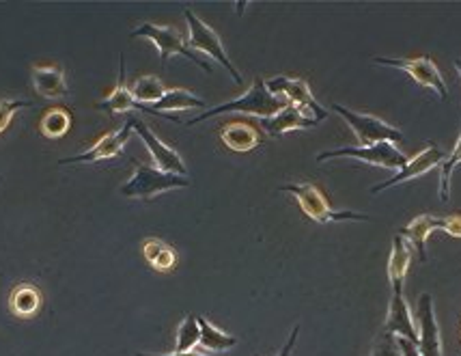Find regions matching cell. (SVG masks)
<instances>
[{
  "label": "cell",
  "instance_id": "83f0119b",
  "mask_svg": "<svg viewBox=\"0 0 461 356\" xmlns=\"http://www.w3.org/2000/svg\"><path fill=\"white\" fill-rule=\"evenodd\" d=\"M459 164H461V134L453 153L442 162L440 167V199L442 201H448V196H451V178H453V171L459 167Z\"/></svg>",
  "mask_w": 461,
  "mask_h": 356
},
{
  "label": "cell",
  "instance_id": "2e32d148",
  "mask_svg": "<svg viewBox=\"0 0 461 356\" xmlns=\"http://www.w3.org/2000/svg\"><path fill=\"white\" fill-rule=\"evenodd\" d=\"M32 87L46 100H57V97H65L69 93L63 68H59V65H35L32 68Z\"/></svg>",
  "mask_w": 461,
  "mask_h": 356
},
{
  "label": "cell",
  "instance_id": "7402d4cb",
  "mask_svg": "<svg viewBox=\"0 0 461 356\" xmlns=\"http://www.w3.org/2000/svg\"><path fill=\"white\" fill-rule=\"evenodd\" d=\"M205 102L201 97H196L194 93L188 89H167V93L162 96L160 102L153 104L151 114H164V113H177V111H190V108H203ZM167 117V114H164ZM173 122H179L177 117H168Z\"/></svg>",
  "mask_w": 461,
  "mask_h": 356
},
{
  "label": "cell",
  "instance_id": "7a4b0ae2",
  "mask_svg": "<svg viewBox=\"0 0 461 356\" xmlns=\"http://www.w3.org/2000/svg\"><path fill=\"white\" fill-rule=\"evenodd\" d=\"M278 190H281V193L294 195L295 201H298V205L302 207V212H304L311 221H315L320 224L343 223V221H362V223L371 221L369 214H358V212H349V210H332L328 196L312 184H283Z\"/></svg>",
  "mask_w": 461,
  "mask_h": 356
},
{
  "label": "cell",
  "instance_id": "ba28073f",
  "mask_svg": "<svg viewBox=\"0 0 461 356\" xmlns=\"http://www.w3.org/2000/svg\"><path fill=\"white\" fill-rule=\"evenodd\" d=\"M266 87H267V91L272 93V96L285 97V100H287L291 106L300 108V111L304 113L306 117L315 119V122L321 123L323 119L328 117L326 108H321L320 104H317L315 97H312V93L309 89V85H306V80L287 78V76H276V78L266 80Z\"/></svg>",
  "mask_w": 461,
  "mask_h": 356
},
{
  "label": "cell",
  "instance_id": "d6986e66",
  "mask_svg": "<svg viewBox=\"0 0 461 356\" xmlns=\"http://www.w3.org/2000/svg\"><path fill=\"white\" fill-rule=\"evenodd\" d=\"M43 305V296L40 288L32 283H20L11 289L9 294V311L15 317H22V320H29V317L40 314Z\"/></svg>",
  "mask_w": 461,
  "mask_h": 356
},
{
  "label": "cell",
  "instance_id": "ffe728a7",
  "mask_svg": "<svg viewBox=\"0 0 461 356\" xmlns=\"http://www.w3.org/2000/svg\"><path fill=\"white\" fill-rule=\"evenodd\" d=\"M438 224H440V216L420 214V216H416L408 227H403L402 232H399V235H402L405 242L414 246L420 261H427V240H429V235L436 232Z\"/></svg>",
  "mask_w": 461,
  "mask_h": 356
},
{
  "label": "cell",
  "instance_id": "cb8c5ba5",
  "mask_svg": "<svg viewBox=\"0 0 461 356\" xmlns=\"http://www.w3.org/2000/svg\"><path fill=\"white\" fill-rule=\"evenodd\" d=\"M196 320H199L201 328V346L205 350H210V352H227V350L238 346V339L213 326L207 317H196Z\"/></svg>",
  "mask_w": 461,
  "mask_h": 356
},
{
  "label": "cell",
  "instance_id": "d6a6232c",
  "mask_svg": "<svg viewBox=\"0 0 461 356\" xmlns=\"http://www.w3.org/2000/svg\"><path fill=\"white\" fill-rule=\"evenodd\" d=\"M397 342H399V348H402L403 356H420L419 348H416L414 342H410V339H405V337H397Z\"/></svg>",
  "mask_w": 461,
  "mask_h": 356
},
{
  "label": "cell",
  "instance_id": "e575fe53",
  "mask_svg": "<svg viewBox=\"0 0 461 356\" xmlns=\"http://www.w3.org/2000/svg\"><path fill=\"white\" fill-rule=\"evenodd\" d=\"M455 68H457V71H459V78H461V59H457V61H455Z\"/></svg>",
  "mask_w": 461,
  "mask_h": 356
},
{
  "label": "cell",
  "instance_id": "9c48e42d",
  "mask_svg": "<svg viewBox=\"0 0 461 356\" xmlns=\"http://www.w3.org/2000/svg\"><path fill=\"white\" fill-rule=\"evenodd\" d=\"M373 63L402 69L416 80V85L436 91L442 100H447L448 97L447 82H444L440 69L436 68V63H433V59H429V57H416V59H382V57H377V59H373Z\"/></svg>",
  "mask_w": 461,
  "mask_h": 356
},
{
  "label": "cell",
  "instance_id": "44dd1931",
  "mask_svg": "<svg viewBox=\"0 0 461 356\" xmlns=\"http://www.w3.org/2000/svg\"><path fill=\"white\" fill-rule=\"evenodd\" d=\"M411 261L410 244L402 235H394L393 253L388 257V281H391L393 294H403V283L408 277V268Z\"/></svg>",
  "mask_w": 461,
  "mask_h": 356
},
{
  "label": "cell",
  "instance_id": "8fae6325",
  "mask_svg": "<svg viewBox=\"0 0 461 356\" xmlns=\"http://www.w3.org/2000/svg\"><path fill=\"white\" fill-rule=\"evenodd\" d=\"M444 160H447V153H444L438 145L429 142L425 150H422L420 153H416L411 160L405 162L402 167V171H397L394 178L386 179V182L380 184V186H373L371 193L377 195V193H382V190L393 188V186H397V184H403V182H410V179H414V178H420V175L429 173L431 169L442 167Z\"/></svg>",
  "mask_w": 461,
  "mask_h": 356
},
{
  "label": "cell",
  "instance_id": "5bb4252c",
  "mask_svg": "<svg viewBox=\"0 0 461 356\" xmlns=\"http://www.w3.org/2000/svg\"><path fill=\"white\" fill-rule=\"evenodd\" d=\"M100 111H106V113H113V114H123V113H130V111H140V113H149L151 114V108L149 106H142L134 100V96H131L128 82H125V61H123V54H121V71H119V82L117 87L111 91V96L106 97L104 102H97L95 104Z\"/></svg>",
  "mask_w": 461,
  "mask_h": 356
},
{
  "label": "cell",
  "instance_id": "4fadbf2b",
  "mask_svg": "<svg viewBox=\"0 0 461 356\" xmlns=\"http://www.w3.org/2000/svg\"><path fill=\"white\" fill-rule=\"evenodd\" d=\"M131 130H134V125H131V119H128L123 128L117 130V132L104 136V139L97 141L89 151L80 153V156H74V158H63V160H59V164H85V162H100V160H108V158H117L123 153V147L125 142L130 141Z\"/></svg>",
  "mask_w": 461,
  "mask_h": 356
},
{
  "label": "cell",
  "instance_id": "603a6c76",
  "mask_svg": "<svg viewBox=\"0 0 461 356\" xmlns=\"http://www.w3.org/2000/svg\"><path fill=\"white\" fill-rule=\"evenodd\" d=\"M142 255H145L149 266L156 268L158 272H168L177 266V253H175L173 246L162 242V240H145V244H142Z\"/></svg>",
  "mask_w": 461,
  "mask_h": 356
},
{
  "label": "cell",
  "instance_id": "5b68a950",
  "mask_svg": "<svg viewBox=\"0 0 461 356\" xmlns=\"http://www.w3.org/2000/svg\"><path fill=\"white\" fill-rule=\"evenodd\" d=\"M184 18H185V22H188V32H190L188 46H190V50L203 52V54H207V57L216 59V61L229 71L230 78L238 82V85H241V74L238 69H235V65L230 63L229 54H227V50H224L221 37H218V32L213 31L212 26H207L205 22H203L199 15L194 14V11L185 9Z\"/></svg>",
  "mask_w": 461,
  "mask_h": 356
},
{
  "label": "cell",
  "instance_id": "30bf717a",
  "mask_svg": "<svg viewBox=\"0 0 461 356\" xmlns=\"http://www.w3.org/2000/svg\"><path fill=\"white\" fill-rule=\"evenodd\" d=\"M416 331H419L416 348H419L420 356H442L440 326L436 320L431 294H422L419 305H416Z\"/></svg>",
  "mask_w": 461,
  "mask_h": 356
},
{
  "label": "cell",
  "instance_id": "484cf974",
  "mask_svg": "<svg viewBox=\"0 0 461 356\" xmlns=\"http://www.w3.org/2000/svg\"><path fill=\"white\" fill-rule=\"evenodd\" d=\"M130 91L131 96H134V100L142 104V106H153V104L160 102L164 93H167L164 82L158 78V76H140V78L134 80Z\"/></svg>",
  "mask_w": 461,
  "mask_h": 356
},
{
  "label": "cell",
  "instance_id": "1f68e13d",
  "mask_svg": "<svg viewBox=\"0 0 461 356\" xmlns=\"http://www.w3.org/2000/svg\"><path fill=\"white\" fill-rule=\"evenodd\" d=\"M298 335H300V324H295L294 331H291L289 339H287V343H285L283 350H281V354H278V356H291V354H294V348H295V342H298ZM255 356H259V354H255Z\"/></svg>",
  "mask_w": 461,
  "mask_h": 356
},
{
  "label": "cell",
  "instance_id": "9a60e30c",
  "mask_svg": "<svg viewBox=\"0 0 461 356\" xmlns=\"http://www.w3.org/2000/svg\"><path fill=\"white\" fill-rule=\"evenodd\" d=\"M384 331L393 333L397 337H405L410 342L416 343L419 339V331H416V322L411 320L408 300L403 298V294H393L391 298V306H388V315H386V326Z\"/></svg>",
  "mask_w": 461,
  "mask_h": 356
},
{
  "label": "cell",
  "instance_id": "52a82bcc",
  "mask_svg": "<svg viewBox=\"0 0 461 356\" xmlns=\"http://www.w3.org/2000/svg\"><path fill=\"white\" fill-rule=\"evenodd\" d=\"M332 158H354V160L373 164V167L393 169V171H402V167L408 162L402 150H397L394 142H375V145L366 147H341V150L323 151L317 156V162L332 160Z\"/></svg>",
  "mask_w": 461,
  "mask_h": 356
},
{
  "label": "cell",
  "instance_id": "7c38bea8",
  "mask_svg": "<svg viewBox=\"0 0 461 356\" xmlns=\"http://www.w3.org/2000/svg\"><path fill=\"white\" fill-rule=\"evenodd\" d=\"M131 125H134L136 134L140 136L145 147L149 150L153 162H156V169H160L164 173H173L185 178V164L181 160V156L173 147H168L167 142H162L156 134L151 132V128L147 123H142L140 119H131Z\"/></svg>",
  "mask_w": 461,
  "mask_h": 356
},
{
  "label": "cell",
  "instance_id": "3957f363",
  "mask_svg": "<svg viewBox=\"0 0 461 356\" xmlns=\"http://www.w3.org/2000/svg\"><path fill=\"white\" fill-rule=\"evenodd\" d=\"M136 173L121 186V195L131 196V199H153L156 195L168 193V190L177 188H188L190 179L181 178V175L164 173L160 169L149 167V164H142L134 160Z\"/></svg>",
  "mask_w": 461,
  "mask_h": 356
},
{
  "label": "cell",
  "instance_id": "ac0fdd59",
  "mask_svg": "<svg viewBox=\"0 0 461 356\" xmlns=\"http://www.w3.org/2000/svg\"><path fill=\"white\" fill-rule=\"evenodd\" d=\"M221 139L230 151H252L261 145V132L246 122H230L221 128Z\"/></svg>",
  "mask_w": 461,
  "mask_h": 356
},
{
  "label": "cell",
  "instance_id": "836d02e7",
  "mask_svg": "<svg viewBox=\"0 0 461 356\" xmlns=\"http://www.w3.org/2000/svg\"><path fill=\"white\" fill-rule=\"evenodd\" d=\"M136 356H205V354H199V352H173V354H145V352H139Z\"/></svg>",
  "mask_w": 461,
  "mask_h": 356
},
{
  "label": "cell",
  "instance_id": "8992f818",
  "mask_svg": "<svg viewBox=\"0 0 461 356\" xmlns=\"http://www.w3.org/2000/svg\"><path fill=\"white\" fill-rule=\"evenodd\" d=\"M332 111L341 114L345 122H348L349 128L354 130L360 147L375 145V142H394V145H397V142L403 141L402 130H397L391 123L382 122V119L373 117V114L349 111V108L341 106V104H334Z\"/></svg>",
  "mask_w": 461,
  "mask_h": 356
},
{
  "label": "cell",
  "instance_id": "4316f807",
  "mask_svg": "<svg viewBox=\"0 0 461 356\" xmlns=\"http://www.w3.org/2000/svg\"><path fill=\"white\" fill-rule=\"evenodd\" d=\"M201 343V328L199 320L194 315H185V320L181 322L177 331V346H175V352H192L194 346Z\"/></svg>",
  "mask_w": 461,
  "mask_h": 356
},
{
  "label": "cell",
  "instance_id": "f546056e",
  "mask_svg": "<svg viewBox=\"0 0 461 356\" xmlns=\"http://www.w3.org/2000/svg\"><path fill=\"white\" fill-rule=\"evenodd\" d=\"M29 106H32L29 100H0V134L9 128L11 119H14L15 113Z\"/></svg>",
  "mask_w": 461,
  "mask_h": 356
},
{
  "label": "cell",
  "instance_id": "d4e9b609",
  "mask_svg": "<svg viewBox=\"0 0 461 356\" xmlns=\"http://www.w3.org/2000/svg\"><path fill=\"white\" fill-rule=\"evenodd\" d=\"M71 123L74 122H71V113L68 108L54 106L43 113L40 130L46 139H63V136L71 130Z\"/></svg>",
  "mask_w": 461,
  "mask_h": 356
},
{
  "label": "cell",
  "instance_id": "e0dca14e",
  "mask_svg": "<svg viewBox=\"0 0 461 356\" xmlns=\"http://www.w3.org/2000/svg\"><path fill=\"white\" fill-rule=\"evenodd\" d=\"M320 122L306 117L300 108L295 106H285L281 113H276L274 117L261 119V128L266 130L270 136H283L285 132H291V130H304V128H315Z\"/></svg>",
  "mask_w": 461,
  "mask_h": 356
},
{
  "label": "cell",
  "instance_id": "6da1fadb",
  "mask_svg": "<svg viewBox=\"0 0 461 356\" xmlns=\"http://www.w3.org/2000/svg\"><path fill=\"white\" fill-rule=\"evenodd\" d=\"M285 106H289V102L285 100V97L272 96V93L267 91L266 80L257 78L244 96L235 97V100H230L227 104H221V106L216 108H210V111L199 114V117L190 119L185 125H196L205 122V119L216 117V114H224V113H244V114H255V117L259 119H267V117H274L276 113H281Z\"/></svg>",
  "mask_w": 461,
  "mask_h": 356
},
{
  "label": "cell",
  "instance_id": "f1b7e54d",
  "mask_svg": "<svg viewBox=\"0 0 461 356\" xmlns=\"http://www.w3.org/2000/svg\"><path fill=\"white\" fill-rule=\"evenodd\" d=\"M371 356H403L402 348H399L397 335H393V333H386V331L377 333Z\"/></svg>",
  "mask_w": 461,
  "mask_h": 356
},
{
  "label": "cell",
  "instance_id": "4dcf8cb0",
  "mask_svg": "<svg viewBox=\"0 0 461 356\" xmlns=\"http://www.w3.org/2000/svg\"><path fill=\"white\" fill-rule=\"evenodd\" d=\"M438 229L447 232L453 238H461V214H451V216H440Z\"/></svg>",
  "mask_w": 461,
  "mask_h": 356
},
{
  "label": "cell",
  "instance_id": "277c9868",
  "mask_svg": "<svg viewBox=\"0 0 461 356\" xmlns=\"http://www.w3.org/2000/svg\"><path fill=\"white\" fill-rule=\"evenodd\" d=\"M131 37H145V40L156 43L162 63H168V59L175 57V54H181V57L190 59L196 68H201L203 71H207V74H212V65L207 63L205 59H201L194 50H190V46L185 43L184 35L171 29V26H158V24H151V22H145V24H140L139 29L131 31Z\"/></svg>",
  "mask_w": 461,
  "mask_h": 356
}]
</instances>
